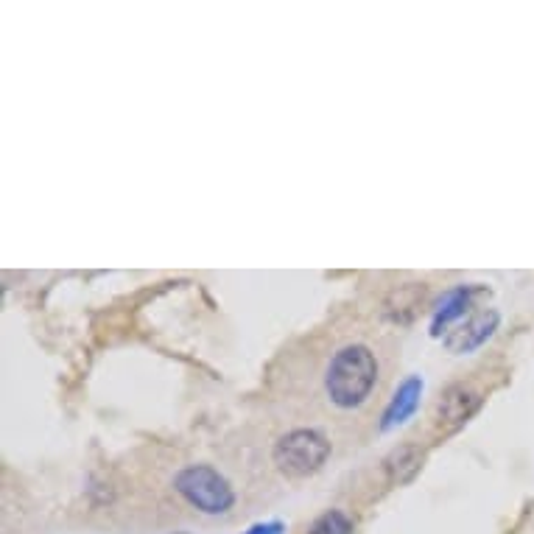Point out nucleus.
Instances as JSON below:
<instances>
[{"label": "nucleus", "instance_id": "9", "mask_svg": "<svg viewBox=\"0 0 534 534\" xmlns=\"http://www.w3.org/2000/svg\"><path fill=\"white\" fill-rule=\"evenodd\" d=\"M353 532H356V526H353V521L344 515L342 509H328V512H322V515L308 526V532L305 534H353Z\"/></svg>", "mask_w": 534, "mask_h": 534}, {"label": "nucleus", "instance_id": "5", "mask_svg": "<svg viewBox=\"0 0 534 534\" xmlns=\"http://www.w3.org/2000/svg\"><path fill=\"white\" fill-rule=\"evenodd\" d=\"M423 389V375H406V378L400 381L395 395L389 398L384 414H381V423H378L381 434H389V431H395L400 425L409 423L411 417H414V411H417V406H420Z\"/></svg>", "mask_w": 534, "mask_h": 534}, {"label": "nucleus", "instance_id": "6", "mask_svg": "<svg viewBox=\"0 0 534 534\" xmlns=\"http://www.w3.org/2000/svg\"><path fill=\"white\" fill-rule=\"evenodd\" d=\"M479 294V286H456L451 291H445L439 297L437 308H434V316H431V339H442L453 322H459L462 316H467V311L473 308V300Z\"/></svg>", "mask_w": 534, "mask_h": 534}, {"label": "nucleus", "instance_id": "7", "mask_svg": "<svg viewBox=\"0 0 534 534\" xmlns=\"http://www.w3.org/2000/svg\"><path fill=\"white\" fill-rule=\"evenodd\" d=\"M481 406V395L476 389L465 384H456L445 389V395L437 403V420L445 425H462L467 423Z\"/></svg>", "mask_w": 534, "mask_h": 534}, {"label": "nucleus", "instance_id": "2", "mask_svg": "<svg viewBox=\"0 0 534 534\" xmlns=\"http://www.w3.org/2000/svg\"><path fill=\"white\" fill-rule=\"evenodd\" d=\"M174 490L205 515H227L235 507V490L230 481L210 465L182 467L174 476Z\"/></svg>", "mask_w": 534, "mask_h": 534}, {"label": "nucleus", "instance_id": "4", "mask_svg": "<svg viewBox=\"0 0 534 534\" xmlns=\"http://www.w3.org/2000/svg\"><path fill=\"white\" fill-rule=\"evenodd\" d=\"M501 325V314L495 308L479 311L476 316H470L465 325L459 330H453L445 336V347L456 353V356H467L476 353L481 344H487L495 336V330Z\"/></svg>", "mask_w": 534, "mask_h": 534}, {"label": "nucleus", "instance_id": "1", "mask_svg": "<svg viewBox=\"0 0 534 534\" xmlns=\"http://www.w3.org/2000/svg\"><path fill=\"white\" fill-rule=\"evenodd\" d=\"M378 384V358L367 344H344L325 367V395L336 409L364 406Z\"/></svg>", "mask_w": 534, "mask_h": 534}, {"label": "nucleus", "instance_id": "10", "mask_svg": "<svg viewBox=\"0 0 534 534\" xmlns=\"http://www.w3.org/2000/svg\"><path fill=\"white\" fill-rule=\"evenodd\" d=\"M286 532V526L280 521H266V523H255V526H249L244 534H283Z\"/></svg>", "mask_w": 534, "mask_h": 534}, {"label": "nucleus", "instance_id": "3", "mask_svg": "<svg viewBox=\"0 0 534 534\" xmlns=\"http://www.w3.org/2000/svg\"><path fill=\"white\" fill-rule=\"evenodd\" d=\"M330 442L322 431L316 428H294L274 442L272 459L286 476L302 479L311 476L328 462Z\"/></svg>", "mask_w": 534, "mask_h": 534}, {"label": "nucleus", "instance_id": "8", "mask_svg": "<svg viewBox=\"0 0 534 534\" xmlns=\"http://www.w3.org/2000/svg\"><path fill=\"white\" fill-rule=\"evenodd\" d=\"M425 453L420 445H398L384 459V470L392 484H409L423 470Z\"/></svg>", "mask_w": 534, "mask_h": 534}]
</instances>
